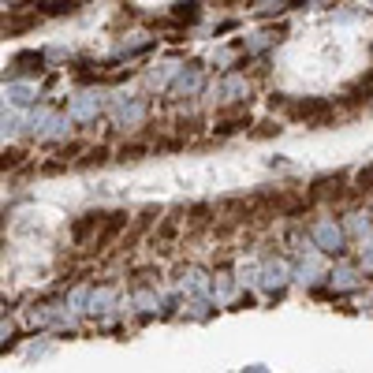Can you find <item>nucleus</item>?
Masks as SVG:
<instances>
[{"label":"nucleus","mask_w":373,"mask_h":373,"mask_svg":"<svg viewBox=\"0 0 373 373\" xmlns=\"http://www.w3.org/2000/svg\"><path fill=\"white\" fill-rule=\"evenodd\" d=\"M287 116L306 123V127H325L336 116V105L325 101V97H299V101L287 105Z\"/></svg>","instance_id":"obj_1"},{"label":"nucleus","mask_w":373,"mask_h":373,"mask_svg":"<svg viewBox=\"0 0 373 373\" xmlns=\"http://www.w3.org/2000/svg\"><path fill=\"white\" fill-rule=\"evenodd\" d=\"M101 220H105V213H86L83 220H75L71 239L78 242V247H86V242H90V235H97V228H101Z\"/></svg>","instance_id":"obj_2"},{"label":"nucleus","mask_w":373,"mask_h":373,"mask_svg":"<svg viewBox=\"0 0 373 373\" xmlns=\"http://www.w3.org/2000/svg\"><path fill=\"white\" fill-rule=\"evenodd\" d=\"M310 194H314V198H344V194H347V180H344V175H329V180H317Z\"/></svg>","instance_id":"obj_3"},{"label":"nucleus","mask_w":373,"mask_h":373,"mask_svg":"<svg viewBox=\"0 0 373 373\" xmlns=\"http://www.w3.org/2000/svg\"><path fill=\"white\" fill-rule=\"evenodd\" d=\"M19 168H30L23 145H11V150L0 153V172H19Z\"/></svg>","instance_id":"obj_4"},{"label":"nucleus","mask_w":373,"mask_h":373,"mask_svg":"<svg viewBox=\"0 0 373 373\" xmlns=\"http://www.w3.org/2000/svg\"><path fill=\"white\" fill-rule=\"evenodd\" d=\"M108 160V145H86V157L78 160L83 168H93V165H105Z\"/></svg>","instance_id":"obj_5"},{"label":"nucleus","mask_w":373,"mask_h":373,"mask_svg":"<svg viewBox=\"0 0 373 373\" xmlns=\"http://www.w3.org/2000/svg\"><path fill=\"white\" fill-rule=\"evenodd\" d=\"M145 153H150V142H131V145H123V150L116 153V160H142Z\"/></svg>","instance_id":"obj_6"},{"label":"nucleus","mask_w":373,"mask_h":373,"mask_svg":"<svg viewBox=\"0 0 373 373\" xmlns=\"http://www.w3.org/2000/svg\"><path fill=\"white\" fill-rule=\"evenodd\" d=\"M78 153H86V142H68V145H60V150H56V165L63 168V165H68V160H75Z\"/></svg>","instance_id":"obj_7"},{"label":"nucleus","mask_w":373,"mask_h":373,"mask_svg":"<svg viewBox=\"0 0 373 373\" xmlns=\"http://www.w3.org/2000/svg\"><path fill=\"white\" fill-rule=\"evenodd\" d=\"M41 11L38 15H75L83 4H75V0H68V4H38Z\"/></svg>","instance_id":"obj_8"},{"label":"nucleus","mask_w":373,"mask_h":373,"mask_svg":"<svg viewBox=\"0 0 373 373\" xmlns=\"http://www.w3.org/2000/svg\"><path fill=\"white\" fill-rule=\"evenodd\" d=\"M172 15H175L180 23H194V19H198V4H180Z\"/></svg>","instance_id":"obj_9"}]
</instances>
